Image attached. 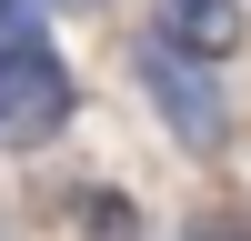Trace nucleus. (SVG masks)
Here are the masks:
<instances>
[{"mask_svg":"<svg viewBox=\"0 0 251 241\" xmlns=\"http://www.w3.org/2000/svg\"><path fill=\"white\" fill-rule=\"evenodd\" d=\"M40 10H71V20H100L111 0H40Z\"/></svg>","mask_w":251,"mask_h":241,"instance_id":"nucleus-6","label":"nucleus"},{"mask_svg":"<svg viewBox=\"0 0 251 241\" xmlns=\"http://www.w3.org/2000/svg\"><path fill=\"white\" fill-rule=\"evenodd\" d=\"M80 241H141V211H131V191L91 181V191H80Z\"/></svg>","mask_w":251,"mask_h":241,"instance_id":"nucleus-4","label":"nucleus"},{"mask_svg":"<svg viewBox=\"0 0 251 241\" xmlns=\"http://www.w3.org/2000/svg\"><path fill=\"white\" fill-rule=\"evenodd\" d=\"M181 241H251V221L231 211V201H201V211L181 221Z\"/></svg>","mask_w":251,"mask_h":241,"instance_id":"nucleus-5","label":"nucleus"},{"mask_svg":"<svg viewBox=\"0 0 251 241\" xmlns=\"http://www.w3.org/2000/svg\"><path fill=\"white\" fill-rule=\"evenodd\" d=\"M131 80L141 100H151V120L181 141V151H231V91H221V60H201L191 40H171L151 20V30H131Z\"/></svg>","mask_w":251,"mask_h":241,"instance_id":"nucleus-1","label":"nucleus"},{"mask_svg":"<svg viewBox=\"0 0 251 241\" xmlns=\"http://www.w3.org/2000/svg\"><path fill=\"white\" fill-rule=\"evenodd\" d=\"M151 20L171 40H191L201 60H231L241 50V0H151Z\"/></svg>","mask_w":251,"mask_h":241,"instance_id":"nucleus-3","label":"nucleus"},{"mask_svg":"<svg viewBox=\"0 0 251 241\" xmlns=\"http://www.w3.org/2000/svg\"><path fill=\"white\" fill-rule=\"evenodd\" d=\"M71 111H80V80H71V60L50 40V10L0 30V141L10 151H50L71 131Z\"/></svg>","mask_w":251,"mask_h":241,"instance_id":"nucleus-2","label":"nucleus"},{"mask_svg":"<svg viewBox=\"0 0 251 241\" xmlns=\"http://www.w3.org/2000/svg\"><path fill=\"white\" fill-rule=\"evenodd\" d=\"M20 20H40V0H0V30H20Z\"/></svg>","mask_w":251,"mask_h":241,"instance_id":"nucleus-7","label":"nucleus"}]
</instances>
